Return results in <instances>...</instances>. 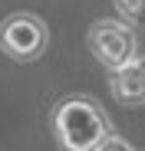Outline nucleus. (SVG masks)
I'll use <instances>...</instances> for the list:
<instances>
[{
  "label": "nucleus",
  "mask_w": 145,
  "mask_h": 151,
  "mask_svg": "<svg viewBox=\"0 0 145 151\" xmlns=\"http://www.w3.org/2000/svg\"><path fill=\"white\" fill-rule=\"evenodd\" d=\"M53 138L59 151H99L115 132L99 102L86 95H66L53 105Z\"/></svg>",
  "instance_id": "1"
},
{
  "label": "nucleus",
  "mask_w": 145,
  "mask_h": 151,
  "mask_svg": "<svg viewBox=\"0 0 145 151\" xmlns=\"http://www.w3.org/2000/svg\"><path fill=\"white\" fill-rule=\"evenodd\" d=\"M86 43H89V53L109 69V76L125 69V66H132L138 59V36H135V30L129 23H122V20H112V17L96 20L89 27V33H86Z\"/></svg>",
  "instance_id": "2"
},
{
  "label": "nucleus",
  "mask_w": 145,
  "mask_h": 151,
  "mask_svg": "<svg viewBox=\"0 0 145 151\" xmlns=\"http://www.w3.org/2000/svg\"><path fill=\"white\" fill-rule=\"evenodd\" d=\"M50 46V27L36 13H10L0 20V53L17 63H33Z\"/></svg>",
  "instance_id": "3"
},
{
  "label": "nucleus",
  "mask_w": 145,
  "mask_h": 151,
  "mask_svg": "<svg viewBox=\"0 0 145 151\" xmlns=\"http://www.w3.org/2000/svg\"><path fill=\"white\" fill-rule=\"evenodd\" d=\"M109 89H112V99L125 109H138L145 105V56H138L132 66L119 69L109 76Z\"/></svg>",
  "instance_id": "4"
},
{
  "label": "nucleus",
  "mask_w": 145,
  "mask_h": 151,
  "mask_svg": "<svg viewBox=\"0 0 145 151\" xmlns=\"http://www.w3.org/2000/svg\"><path fill=\"white\" fill-rule=\"evenodd\" d=\"M119 17H122V23H129V27H142L145 23V0H112Z\"/></svg>",
  "instance_id": "5"
},
{
  "label": "nucleus",
  "mask_w": 145,
  "mask_h": 151,
  "mask_svg": "<svg viewBox=\"0 0 145 151\" xmlns=\"http://www.w3.org/2000/svg\"><path fill=\"white\" fill-rule=\"evenodd\" d=\"M99 151H132V145H129V141H122V138H115V135H112V138H109V141H106V145H102Z\"/></svg>",
  "instance_id": "6"
}]
</instances>
